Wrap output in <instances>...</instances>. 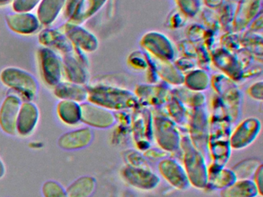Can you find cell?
Masks as SVG:
<instances>
[{
  "instance_id": "1",
  "label": "cell",
  "mask_w": 263,
  "mask_h": 197,
  "mask_svg": "<svg viewBox=\"0 0 263 197\" xmlns=\"http://www.w3.org/2000/svg\"><path fill=\"white\" fill-rule=\"evenodd\" d=\"M184 170L190 184L197 189H204L208 183V166L201 152L195 149L189 137L181 140Z\"/></svg>"
},
{
  "instance_id": "2",
  "label": "cell",
  "mask_w": 263,
  "mask_h": 197,
  "mask_svg": "<svg viewBox=\"0 0 263 197\" xmlns=\"http://www.w3.org/2000/svg\"><path fill=\"white\" fill-rule=\"evenodd\" d=\"M1 81L23 102L33 101L37 95L39 87L36 78L19 69L4 71L1 75Z\"/></svg>"
},
{
  "instance_id": "3",
  "label": "cell",
  "mask_w": 263,
  "mask_h": 197,
  "mask_svg": "<svg viewBox=\"0 0 263 197\" xmlns=\"http://www.w3.org/2000/svg\"><path fill=\"white\" fill-rule=\"evenodd\" d=\"M122 180L129 186L138 190H154L159 186L161 179L152 169L133 167L126 165L121 170Z\"/></svg>"
},
{
  "instance_id": "4",
  "label": "cell",
  "mask_w": 263,
  "mask_h": 197,
  "mask_svg": "<svg viewBox=\"0 0 263 197\" xmlns=\"http://www.w3.org/2000/svg\"><path fill=\"white\" fill-rule=\"evenodd\" d=\"M115 115L108 109L90 103H81V123L90 129H107L115 126Z\"/></svg>"
},
{
  "instance_id": "5",
  "label": "cell",
  "mask_w": 263,
  "mask_h": 197,
  "mask_svg": "<svg viewBox=\"0 0 263 197\" xmlns=\"http://www.w3.org/2000/svg\"><path fill=\"white\" fill-rule=\"evenodd\" d=\"M95 139L93 129L87 126H78L70 129L60 135L58 146L62 150L67 152L81 150L88 147Z\"/></svg>"
},
{
  "instance_id": "6",
  "label": "cell",
  "mask_w": 263,
  "mask_h": 197,
  "mask_svg": "<svg viewBox=\"0 0 263 197\" xmlns=\"http://www.w3.org/2000/svg\"><path fill=\"white\" fill-rule=\"evenodd\" d=\"M40 117L39 108L33 101L22 102L16 120V136L31 137L37 129Z\"/></svg>"
},
{
  "instance_id": "7",
  "label": "cell",
  "mask_w": 263,
  "mask_h": 197,
  "mask_svg": "<svg viewBox=\"0 0 263 197\" xmlns=\"http://www.w3.org/2000/svg\"><path fill=\"white\" fill-rule=\"evenodd\" d=\"M261 132V123L256 119L249 118L241 122L229 139V146L235 150H241L250 146Z\"/></svg>"
},
{
  "instance_id": "8",
  "label": "cell",
  "mask_w": 263,
  "mask_h": 197,
  "mask_svg": "<svg viewBox=\"0 0 263 197\" xmlns=\"http://www.w3.org/2000/svg\"><path fill=\"white\" fill-rule=\"evenodd\" d=\"M158 169L160 175L175 189L184 191L190 187V182L184 167L176 160L165 157L160 160Z\"/></svg>"
},
{
  "instance_id": "9",
  "label": "cell",
  "mask_w": 263,
  "mask_h": 197,
  "mask_svg": "<svg viewBox=\"0 0 263 197\" xmlns=\"http://www.w3.org/2000/svg\"><path fill=\"white\" fill-rule=\"evenodd\" d=\"M22 100L8 94L0 105V131L9 136H16V120Z\"/></svg>"
},
{
  "instance_id": "10",
  "label": "cell",
  "mask_w": 263,
  "mask_h": 197,
  "mask_svg": "<svg viewBox=\"0 0 263 197\" xmlns=\"http://www.w3.org/2000/svg\"><path fill=\"white\" fill-rule=\"evenodd\" d=\"M56 114L63 126L73 129L82 124L81 123V104L70 100H60L57 105Z\"/></svg>"
},
{
  "instance_id": "11",
  "label": "cell",
  "mask_w": 263,
  "mask_h": 197,
  "mask_svg": "<svg viewBox=\"0 0 263 197\" xmlns=\"http://www.w3.org/2000/svg\"><path fill=\"white\" fill-rule=\"evenodd\" d=\"M159 124L155 129V136L157 143L161 149L168 152H173L181 145V139L178 130L172 125Z\"/></svg>"
},
{
  "instance_id": "12",
  "label": "cell",
  "mask_w": 263,
  "mask_h": 197,
  "mask_svg": "<svg viewBox=\"0 0 263 197\" xmlns=\"http://www.w3.org/2000/svg\"><path fill=\"white\" fill-rule=\"evenodd\" d=\"M236 180L232 169H224V166H218L215 163L208 167V183L206 187L210 186L212 189L221 190Z\"/></svg>"
},
{
  "instance_id": "13",
  "label": "cell",
  "mask_w": 263,
  "mask_h": 197,
  "mask_svg": "<svg viewBox=\"0 0 263 197\" xmlns=\"http://www.w3.org/2000/svg\"><path fill=\"white\" fill-rule=\"evenodd\" d=\"M55 96L60 100H70L82 103L87 100V89L81 85L70 82H61L53 88Z\"/></svg>"
},
{
  "instance_id": "14",
  "label": "cell",
  "mask_w": 263,
  "mask_h": 197,
  "mask_svg": "<svg viewBox=\"0 0 263 197\" xmlns=\"http://www.w3.org/2000/svg\"><path fill=\"white\" fill-rule=\"evenodd\" d=\"M98 186L96 178L90 175H81L68 185L67 189L68 197H91Z\"/></svg>"
},
{
  "instance_id": "15",
  "label": "cell",
  "mask_w": 263,
  "mask_h": 197,
  "mask_svg": "<svg viewBox=\"0 0 263 197\" xmlns=\"http://www.w3.org/2000/svg\"><path fill=\"white\" fill-rule=\"evenodd\" d=\"M220 197H257L258 189L252 179L236 180L227 187L220 190Z\"/></svg>"
},
{
  "instance_id": "16",
  "label": "cell",
  "mask_w": 263,
  "mask_h": 197,
  "mask_svg": "<svg viewBox=\"0 0 263 197\" xmlns=\"http://www.w3.org/2000/svg\"><path fill=\"white\" fill-rule=\"evenodd\" d=\"M261 164L258 159L248 158L238 162L231 169L237 180H250Z\"/></svg>"
},
{
  "instance_id": "17",
  "label": "cell",
  "mask_w": 263,
  "mask_h": 197,
  "mask_svg": "<svg viewBox=\"0 0 263 197\" xmlns=\"http://www.w3.org/2000/svg\"><path fill=\"white\" fill-rule=\"evenodd\" d=\"M41 195L43 197H68L66 187L54 180H48L43 183Z\"/></svg>"
},
{
  "instance_id": "18",
  "label": "cell",
  "mask_w": 263,
  "mask_h": 197,
  "mask_svg": "<svg viewBox=\"0 0 263 197\" xmlns=\"http://www.w3.org/2000/svg\"><path fill=\"white\" fill-rule=\"evenodd\" d=\"M124 160L127 166L152 169L148 160L146 159L144 154L140 153L135 149H128V150L125 151L124 153Z\"/></svg>"
},
{
  "instance_id": "19",
  "label": "cell",
  "mask_w": 263,
  "mask_h": 197,
  "mask_svg": "<svg viewBox=\"0 0 263 197\" xmlns=\"http://www.w3.org/2000/svg\"><path fill=\"white\" fill-rule=\"evenodd\" d=\"M263 166L262 164L259 166L256 172H255V175L252 177V180H253L254 183L256 186L257 189H258V193H259V196H262V183H263Z\"/></svg>"
},
{
  "instance_id": "20",
  "label": "cell",
  "mask_w": 263,
  "mask_h": 197,
  "mask_svg": "<svg viewBox=\"0 0 263 197\" xmlns=\"http://www.w3.org/2000/svg\"><path fill=\"white\" fill-rule=\"evenodd\" d=\"M147 160H162L167 156L165 152H161L158 149H148L144 153Z\"/></svg>"
},
{
  "instance_id": "21",
  "label": "cell",
  "mask_w": 263,
  "mask_h": 197,
  "mask_svg": "<svg viewBox=\"0 0 263 197\" xmlns=\"http://www.w3.org/2000/svg\"><path fill=\"white\" fill-rule=\"evenodd\" d=\"M7 174V166L2 157L0 156V180L4 178Z\"/></svg>"
},
{
  "instance_id": "22",
  "label": "cell",
  "mask_w": 263,
  "mask_h": 197,
  "mask_svg": "<svg viewBox=\"0 0 263 197\" xmlns=\"http://www.w3.org/2000/svg\"><path fill=\"white\" fill-rule=\"evenodd\" d=\"M8 197H10V196H8Z\"/></svg>"
}]
</instances>
